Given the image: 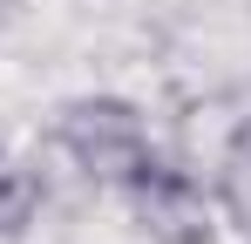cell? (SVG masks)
<instances>
[{"instance_id":"cell-1","label":"cell","mask_w":251,"mask_h":244,"mask_svg":"<svg viewBox=\"0 0 251 244\" xmlns=\"http://www.w3.org/2000/svg\"><path fill=\"white\" fill-rule=\"evenodd\" d=\"M54 149L82 170L95 190H123L150 163V122L129 95H68L54 109Z\"/></svg>"},{"instance_id":"cell-2","label":"cell","mask_w":251,"mask_h":244,"mask_svg":"<svg viewBox=\"0 0 251 244\" xmlns=\"http://www.w3.org/2000/svg\"><path fill=\"white\" fill-rule=\"evenodd\" d=\"M123 203L143 244H217V197L204 190L197 170L170 163L163 149H150V163L123 183Z\"/></svg>"},{"instance_id":"cell-3","label":"cell","mask_w":251,"mask_h":244,"mask_svg":"<svg viewBox=\"0 0 251 244\" xmlns=\"http://www.w3.org/2000/svg\"><path fill=\"white\" fill-rule=\"evenodd\" d=\"M41 203H48L41 170H34V163H21L14 149H0V244L27 238V231H34V217H41Z\"/></svg>"},{"instance_id":"cell-4","label":"cell","mask_w":251,"mask_h":244,"mask_svg":"<svg viewBox=\"0 0 251 244\" xmlns=\"http://www.w3.org/2000/svg\"><path fill=\"white\" fill-rule=\"evenodd\" d=\"M210 197H217V210L238 224V231H251V116L224 136V149H217V183H210Z\"/></svg>"},{"instance_id":"cell-5","label":"cell","mask_w":251,"mask_h":244,"mask_svg":"<svg viewBox=\"0 0 251 244\" xmlns=\"http://www.w3.org/2000/svg\"><path fill=\"white\" fill-rule=\"evenodd\" d=\"M245 238H251V231H245Z\"/></svg>"}]
</instances>
